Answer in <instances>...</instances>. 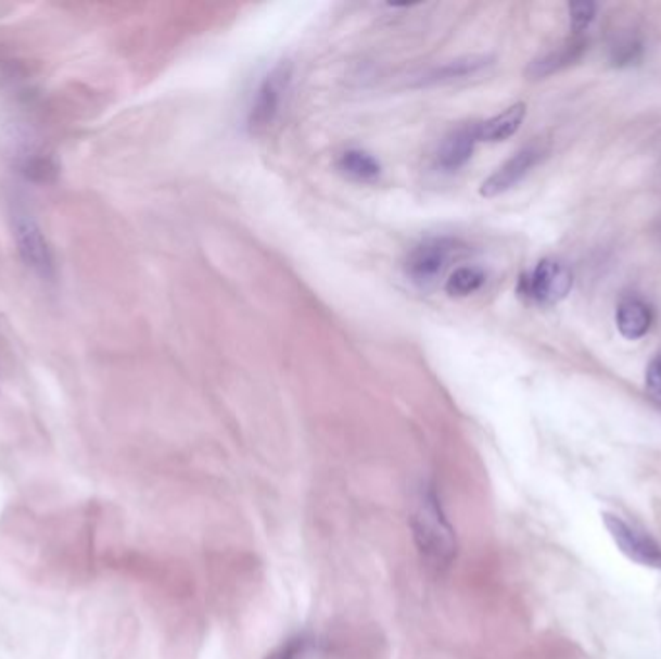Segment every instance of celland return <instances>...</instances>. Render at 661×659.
<instances>
[{
  "label": "cell",
  "mask_w": 661,
  "mask_h": 659,
  "mask_svg": "<svg viewBox=\"0 0 661 659\" xmlns=\"http://www.w3.org/2000/svg\"><path fill=\"white\" fill-rule=\"evenodd\" d=\"M646 388L656 396H661V354H658L646 368Z\"/></svg>",
  "instance_id": "d6986e66"
},
{
  "label": "cell",
  "mask_w": 661,
  "mask_h": 659,
  "mask_svg": "<svg viewBox=\"0 0 661 659\" xmlns=\"http://www.w3.org/2000/svg\"><path fill=\"white\" fill-rule=\"evenodd\" d=\"M336 168L346 178H351L354 182H361V185H371L381 176L380 161L368 151L358 150V148L343 151L336 159Z\"/></svg>",
  "instance_id": "4fadbf2b"
},
{
  "label": "cell",
  "mask_w": 661,
  "mask_h": 659,
  "mask_svg": "<svg viewBox=\"0 0 661 659\" xmlns=\"http://www.w3.org/2000/svg\"><path fill=\"white\" fill-rule=\"evenodd\" d=\"M524 118H526V105L514 103L499 115L492 116L484 123H478V140L490 143L509 140L521 130Z\"/></svg>",
  "instance_id": "8fae6325"
},
{
  "label": "cell",
  "mask_w": 661,
  "mask_h": 659,
  "mask_svg": "<svg viewBox=\"0 0 661 659\" xmlns=\"http://www.w3.org/2000/svg\"><path fill=\"white\" fill-rule=\"evenodd\" d=\"M314 646H316V638L312 634H292L277 648L269 651L264 659H306L309 651L314 650Z\"/></svg>",
  "instance_id": "2e32d148"
},
{
  "label": "cell",
  "mask_w": 661,
  "mask_h": 659,
  "mask_svg": "<svg viewBox=\"0 0 661 659\" xmlns=\"http://www.w3.org/2000/svg\"><path fill=\"white\" fill-rule=\"evenodd\" d=\"M487 275L482 267L476 265H460L455 271L450 273L449 279L445 281V292L450 299H467L470 294L482 291Z\"/></svg>",
  "instance_id": "5bb4252c"
},
{
  "label": "cell",
  "mask_w": 661,
  "mask_h": 659,
  "mask_svg": "<svg viewBox=\"0 0 661 659\" xmlns=\"http://www.w3.org/2000/svg\"><path fill=\"white\" fill-rule=\"evenodd\" d=\"M588 41L582 37L574 36L573 39H567L561 45L554 47L551 51L538 56L536 61L530 62L526 68V76L530 79H544L547 76H554L557 72L563 71L567 66H571L576 61H581L582 54L586 53Z\"/></svg>",
  "instance_id": "30bf717a"
},
{
  "label": "cell",
  "mask_w": 661,
  "mask_h": 659,
  "mask_svg": "<svg viewBox=\"0 0 661 659\" xmlns=\"http://www.w3.org/2000/svg\"><path fill=\"white\" fill-rule=\"evenodd\" d=\"M640 54V43L635 39H626L623 43H619L618 47H613V62L615 64H631L636 61Z\"/></svg>",
  "instance_id": "ac0fdd59"
},
{
  "label": "cell",
  "mask_w": 661,
  "mask_h": 659,
  "mask_svg": "<svg viewBox=\"0 0 661 659\" xmlns=\"http://www.w3.org/2000/svg\"><path fill=\"white\" fill-rule=\"evenodd\" d=\"M410 530L418 554L422 555L425 565L432 567L433 571H447L457 559L459 542L455 528L443 510L440 495L428 482L418 485L412 497Z\"/></svg>",
  "instance_id": "6da1fadb"
},
{
  "label": "cell",
  "mask_w": 661,
  "mask_h": 659,
  "mask_svg": "<svg viewBox=\"0 0 661 659\" xmlns=\"http://www.w3.org/2000/svg\"><path fill=\"white\" fill-rule=\"evenodd\" d=\"M478 124H462L459 128L450 130L441 140L437 153H435V165L443 173H457L467 167L468 161L474 155L478 143Z\"/></svg>",
  "instance_id": "9c48e42d"
},
{
  "label": "cell",
  "mask_w": 661,
  "mask_h": 659,
  "mask_svg": "<svg viewBox=\"0 0 661 659\" xmlns=\"http://www.w3.org/2000/svg\"><path fill=\"white\" fill-rule=\"evenodd\" d=\"M492 64H494V56H490V54H467V56L441 62V64L423 71L416 78V86L432 88V86H447V84H455L462 79L476 78Z\"/></svg>",
  "instance_id": "ba28073f"
},
{
  "label": "cell",
  "mask_w": 661,
  "mask_h": 659,
  "mask_svg": "<svg viewBox=\"0 0 661 659\" xmlns=\"http://www.w3.org/2000/svg\"><path fill=\"white\" fill-rule=\"evenodd\" d=\"M546 155V150L539 143H530L526 148L517 151L511 159H507L501 167L487 176L484 185L480 186V194L484 198H495L521 185L530 175V170L538 165Z\"/></svg>",
  "instance_id": "52a82bcc"
},
{
  "label": "cell",
  "mask_w": 661,
  "mask_h": 659,
  "mask_svg": "<svg viewBox=\"0 0 661 659\" xmlns=\"http://www.w3.org/2000/svg\"><path fill=\"white\" fill-rule=\"evenodd\" d=\"M573 289V271L557 259H542L519 282V294L539 306H556Z\"/></svg>",
  "instance_id": "5b68a950"
},
{
  "label": "cell",
  "mask_w": 661,
  "mask_h": 659,
  "mask_svg": "<svg viewBox=\"0 0 661 659\" xmlns=\"http://www.w3.org/2000/svg\"><path fill=\"white\" fill-rule=\"evenodd\" d=\"M596 18V4L590 0H576L569 4V22L574 36H581Z\"/></svg>",
  "instance_id": "e0dca14e"
},
{
  "label": "cell",
  "mask_w": 661,
  "mask_h": 659,
  "mask_svg": "<svg viewBox=\"0 0 661 659\" xmlns=\"http://www.w3.org/2000/svg\"><path fill=\"white\" fill-rule=\"evenodd\" d=\"M652 326V309L638 299H625L618 308V329L628 341L643 339Z\"/></svg>",
  "instance_id": "7c38bea8"
},
{
  "label": "cell",
  "mask_w": 661,
  "mask_h": 659,
  "mask_svg": "<svg viewBox=\"0 0 661 659\" xmlns=\"http://www.w3.org/2000/svg\"><path fill=\"white\" fill-rule=\"evenodd\" d=\"M12 230L20 257L27 269L41 281L53 282L56 277L53 250L49 246L34 213L18 202L12 205Z\"/></svg>",
  "instance_id": "277c9868"
},
{
  "label": "cell",
  "mask_w": 661,
  "mask_h": 659,
  "mask_svg": "<svg viewBox=\"0 0 661 659\" xmlns=\"http://www.w3.org/2000/svg\"><path fill=\"white\" fill-rule=\"evenodd\" d=\"M601 519L608 528L609 536L613 537V542L621 549V554L631 561L661 571V545L648 532L628 524L626 520L611 512H603Z\"/></svg>",
  "instance_id": "8992f818"
},
{
  "label": "cell",
  "mask_w": 661,
  "mask_h": 659,
  "mask_svg": "<svg viewBox=\"0 0 661 659\" xmlns=\"http://www.w3.org/2000/svg\"><path fill=\"white\" fill-rule=\"evenodd\" d=\"M294 81V64L281 61L257 84L247 106L246 130L250 136H264L281 118Z\"/></svg>",
  "instance_id": "7a4b0ae2"
},
{
  "label": "cell",
  "mask_w": 661,
  "mask_h": 659,
  "mask_svg": "<svg viewBox=\"0 0 661 659\" xmlns=\"http://www.w3.org/2000/svg\"><path fill=\"white\" fill-rule=\"evenodd\" d=\"M18 170L26 176L27 180L45 185V182H53L59 175V167L54 163L53 157L45 155L43 151L24 150L20 153Z\"/></svg>",
  "instance_id": "9a60e30c"
},
{
  "label": "cell",
  "mask_w": 661,
  "mask_h": 659,
  "mask_svg": "<svg viewBox=\"0 0 661 659\" xmlns=\"http://www.w3.org/2000/svg\"><path fill=\"white\" fill-rule=\"evenodd\" d=\"M468 246L455 237H430L418 242L405 259V275L418 289H430L440 281L450 264L467 254Z\"/></svg>",
  "instance_id": "3957f363"
}]
</instances>
